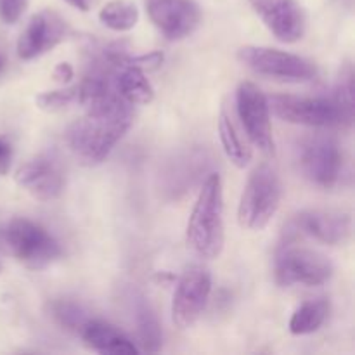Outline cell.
<instances>
[{"label": "cell", "mask_w": 355, "mask_h": 355, "mask_svg": "<svg viewBox=\"0 0 355 355\" xmlns=\"http://www.w3.org/2000/svg\"><path fill=\"white\" fill-rule=\"evenodd\" d=\"M329 314V304L324 298L302 304L290 319L291 335L304 336L319 331Z\"/></svg>", "instance_id": "obj_20"}, {"label": "cell", "mask_w": 355, "mask_h": 355, "mask_svg": "<svg viewBox=\"0 0 355 355\" xmlns=\"http://www.w3.org/2000/svg\"><path fill=\"white\" fill-rule=\"evenodd\" d=\"M52 76H54L55 82L69 83L73 76H75V71H73V66L69 62H59L54 68V71H52Z\"/></svg>", "instance_id": "obj_27"}, {"label": "cell", "mask_w": 355, "mask_h": 355, "mask_svg": "<svg viewBox=\"0 0 355 355\" xmlns=\"http://www.w3.org/2000/svg\"><path fill=\"white\" fill-rule=\"evenodd\" d=\"M3 66H6V61H3V58H2V55H0V73H2Z\"/></svg>", "instance_id": "obj_29"}, {"label": "cell", "mask_w": 355, "mask_h": 355, "mask_svg": "<svg viewBox=\"0 0 355 355\" xmlns=\"http://www.w3.org/2000/svg\"><path fill=\"white\" fill-rule=\"evenodd\" d=\"M241 64L255 75L286 83L312 82L318 76V66L298 54L263 45H245L238 51Z\"/></svg>", "instance_id": "obj_5"}, {"label": "cell", "mask_w": 355, "mask_h": 355, "mask_svg": "<svg viewBox=\"0 0 355 355\" xmlns=\"http://www.w3.org/2000/svg\"><path fill=\"white\" fill-rule=\"evenodd\" d=\"M333 263L315 250L284 243L276 257V281L279 286H322L333 277Z\"/></svg>", "instance_id": "obj_8"}, {"label": "cell", "mask_w": 355, "mask_h": 355, "mask_svg": "<svg viewBox=\"0 0 355 355\" xmlns=\"http://www.w3.org/2000/svg\"><path fill=\"white\" fill-rule=\"evenodd\" d=\"M210 158H208L207 151H201V149H193L191 153L179 156L175 159V163L172 165V168L168 170V180H170V189L172 193L175 191H186L187 187L193 186L198 179L201 177V173L207 172L208 165H210Z\"/></svg>", "instance_id": "obj_17"}, {"label": "cell", "mask_w": 355, "mask_h": 355, "mask_svg": "<svg viewBox=\"0 0 355 355\" xmlns=\"http://www.w3.org/2000/svg\"><path fill=\"white\" fill-rule=\"evenodd\" d=\"M218 137L225 156L231 159L232 165L238 168H246L253 158L252 148H248V144L243 141L234 121L227 113H222L218 118Z\"/></svg>", "instance_id": "obj_19"}, {"label": "cell", "mask_w": 355, "mask_h": 355, "mask_svg": "<svg viewBox=\"0 0 355 355\" xmlns=\"http://www.w3.org/2000/svg\"><path fill=\"white\" fill-rule=\"evenodd\" d=\"M66 2L75 7V9L87 12V10L92 9V6H96L97 0H66Z\"/></svg>", "instance_id": "obj_28"}, {"label": "cell", "mask_w": 355, "mask_h": 355, "mask_svg": "<svg viewBox=\"0 0 355 355\" xmlns=\"http://www.w3.org/2000/svg\"><path fill=\"white\" fill-rule=\"evenodd\" d=\"M87 349L97 354L130 355L137 354L139 349L120 328L101 319H89L80 331Z\"/></svg>", "instance_id": "obj_16"}, {"label": "cell", "mask_w": 355, "mask_h": 355, "mask_svg": "<svg viewBox=\"0 0 355 355\" xmlns=\"http://www.w3.org/2000/svg\"><path fill=\"white\" fill-rule=\"evenodd\" d=\"M187 248L200 259H218L225 245L224 193L218 173H208L186 229Z\"/></svg>", "instance_id": "obj_2"}, {"label": "cell", "mask_w": 355, "mask_h": 355, "mask_svg": "<svg viewBox=\"0 0 355 355\" xmlns=\"http://www.w3.org/2000/svg\"><path fill=\"white\" fill-rule=\"evenodd\" d=\"M267 30L279 42L295 44L307 30V17L298 0H248Z\"/></svg>", "instance_id": "obj_13"}, {"label": "cell", "mask_w": 355, "mask_h": 355, "mask_svg": "<svg viewBox=\"0 0 355 355\" xmlns=\"http://www.w3.org/2000/svg\"><path fill=\"white\" fill-rule=\"evenodd\" d=\"M3 250L28 269L40 270L62 255L61 245L40 224L28 218H12L0 229Z\"/></svg>", "instance_id": "obj_3"}, {"label": "cell", "mask_w": 355, "mask_h": 355, "mask_svg": "<svg viewBox=\"0 0 355 355\" xmlns=\"http://www.w3.org/2000/svg\"><path fill=\"white\" fill-rule=\"evenodd\" d=\"M17 186L40 201H52L64 189V175L58 163L49 156H37L16 170Z\"/></svg>", "instance_id": "obj_15"}, {"label": "cell", "mask_w": 355, "mask_h": 355, "mask_svg": "<svg viewBox=\"0 0 355 355\" xmlns=\"http://www.w3.org/2000/svg\"><path fill=\"white\" fill-rule=\"evenodd\" d=\"M134 319L137 328V338L146 352H159L163 345V331L158 318L144 297L135 298Z\"/></svg>", "instance_id": "obj_18"}, {"label": "cell", "mask_w": 355, "mask_h": 355, "mask_svg": "<svg viewBox=\"0 0 355 355\" xmlns=\"http://www.w3.org/2000/svg\"><path fill=\"white\" fill-rule=\"evenodd\" d=\"M101 23L113 31H128L139 23V9L128 0H110L99 10Z\"/></svg>", "instance_id": "obj_21"}, {"label": "cell", "mask_w": 355, "mask_h": 355, "mask_svg": "<svg viewBox=\"0 0 355 355\" xmlns=\"http://www.w3.org/2000/svg\"><path fill=\"white\" fill-rule=\"evenodd\" d=\"M352 222L347 214L333 210H305L293 217L286 231V243L307 236L324 245L338 246L349 241Z\"/></svg>", "instance_id": "obj_11"}, {"label": "cell", "mask_w": 355, "mask_h": 355, "mask_svg": "<svg viewBox=\"0 0 355 355\" xmlns=\"http://www.w3.org/2000/svg\"><path fill=\"white\" fill-rule=\"evenodd\" d=\"M236 110L252 144L266 155H276L269 97L255 83L243 82L236 90Z\"/></svg>", "instance_id": "obj_10"}, {"label": "cell", "mask_w": 355, "mask_h": 355, "mask_svg": "<svg viewBox=\"0 0 355 355\" xmlns=\"http://www.w3.org/2000/svg\"><path fill=\"white\" fill-rule=\"evenodd\" d=\"M297 163L302 175L322 189L338 186L345 175V156L331 135L318 134L304 139L297 148Z\"/></svg>", "instance_id": "obj_6"}, {"label": "cell", "mask_w": 355, "mask_h": 355, "mask_svg": "<svg viewBox=\"0 0 355 355\" xmlns=\"http://www.w3.org/2000/svg\"><path fill=\"white\" fill-rule=\"evenodd\" d=\"M12 165V146L0 137V175H7Z\"/></svg>", "instance_id": "obj_26"}, {"label": "cell", "mask_w": 355, "mask_h": 355, "mask_svg": "<svg viewBox=\"0 0 355 355\" xmlns=\"http://www.w3.org/2000/svg\"><path fill=\"white\" fill-rule=\"evenodd\" d=\"M49 309H51V315L54 318V321L61 328H64L66 331L76 333V335H80L82 328L90 319L89 312L82 304L75 300H68V298L52 300Z\"/></svg>", "instance_id": "obj_22"}, {"label": "cell", "mask_w": 355, "mask_h": 355, "mask_svg": "<svg viewBox=\"0 0 355 355\" xmlns=\"http://www.w3.org/2000/svg\"><path fill=\"white\" fill-rule=\"evenodd\" d=\"M26 9V0H0V19L12 24L23 16Z\"/></svg>", "instance_id": "obj_25"}, {"label": "cell", "mask_w": 355, "mask_h": 355, "mask_svg": "<svg viewBox=\"0 0 355 355\" xmlns=\"http://www.w3.org/2000/svg\"><path fill=\"white\" fill-rule=\"evenodd\" d=\"M333 99L343 107L347 114L354 118V69L352 64H345L340 71L338 83H336Z\"/></svg>", "instance_id": "obj_24"}, {"label": "cell", "mask_w": 355, "mask_h": 355, "mask_svg": "<svg viewBox=\"0 0 355 355\" xmlns=\"http://www.w3.org/2000/svg\"><path fill=\"white\" fill-rule=\"evenodd\" d=\"M0 270H2V266H0Z\"/></svg>", "instance_id": "obj_30"}, {"label": "cell", "mask_w": 355, "mask_h": 355, "mask_svg": "<svg viewBox=\"0 0 355 355\" xmlns=\"http://www.w3.org/2000/svg\"><path fill=\"white\" fill-rule=\"evenodd\" d=\"M211 295V274L203 266H189L177 281L172 319L179 329H189L203 315Z\"/></svg>", "instance_id": "obj_9"}, {"label": "cell", "mask_w": 355, "mask_h": 355, "mask_svg": "<svg viewBox=\"0 0 355 355\" xmlns=\"http://www.w3.org/2000/svg\"><path fill=\"white\" fill-rule=\"evenodd\" d=\"M283 186L276 170L267 163L257 166L246 180L238 207V222L248 231H262L279 210Z\"/></svg>", "instance_id": "obj_4"}, {"label": "cell", "mask_w": 355, "mask_h": 355, "mask_svg": "<svg viewBox=\"0 0 355 355\" xmlns=\"http://www.w3.org/2000/svg\"><path fill=\"white\" fill-rule=\"evenodd\" d=\"M269 107L279 120L305 127H350L354 121L333 97L272 96Z\"/></svg>", "instance_id": "obj_7"}, {"label": "cell", "mask_w": 355, "mask_h": 355, "mask_svg": "<svg viewBox=\"0 0 355 355\" xmlns=\"http://www.w3.org/2000/svg\"><path fill=\"white\" fill-rule=\"evenodd\" d=\"M69 35V24L55 10L44 9L31 16L17 40V55L31 61L58 47Z\"/></svg>", "instance_id": "obj_12"}, {"label": "cell", "mask_w": 355, "mask_h": 355, "mask_svg": "<svg viewBox=\"0 0 355 355\" xmlns=\"http://www.w3.org/2000/svg\"><path fill=\"white\" fill-rule=\"evenodd\" d=\"M146 9L166 40H182L201 23L200 6L194 0H146Z\"/></svg>", "instance_id": "obj_14"}, {"label": "cell", "mask_w": 355, "mask_h": 355, "mask_svg": "<svg viewBox=\"0 0 355 355\" xmlns=\"http://www.w3.org/2000/svg\"><path fill=\"white\" fill-rule=\"evenodd\" d=\"M35 103L40 110L49 111V113L62 111L66 107L73 106V104H80V89L78 85H73L66 87V89L42 92L40 96H37Z\"/></svg>", "instance_id": "obj_23"}, {"label": "cell", "mask_w": 355, "mask_h": 355, "mask_svg": "<svg viewBox=\"0 0 355 355\" xmlns=\"http://www.w3.org/2000/svg\"><path fill=\"white\" fill-rule=\"evenodd\" d=\"M85 116L66 128V144L83 165L103 163L132 125L130 104L114 89L96 94L83 103Z\"/></svg>", "instance_id": "obj_1"}]
</instances>
